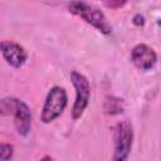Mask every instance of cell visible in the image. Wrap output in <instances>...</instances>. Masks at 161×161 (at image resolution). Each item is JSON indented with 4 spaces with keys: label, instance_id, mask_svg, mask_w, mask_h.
I'll use <instances>...</instances> for the list:
<instances>
[{
    "label": "cell",
    "instance_id": "cell-1",
    "mask_svg": "<svg viewBox=\"0 0 161 161\" xmlns=\"http://www.w3.org/2000/svg\"><path fill=\"white\" fill-rule=\"evenodd\" d=\"M68 11L80 18L104 35H109L112 33V25L108 23L103 11L86 0H72L68 4Z\"/></svg>",
    "mask_w": 161,
    "mask_h": 161
},
{
    "label": "cell",
    "instance_id": "cell-2",
    "mask_svg": "<svg viewBox=\"0 0 161 161\" xmlns=\"http://www.w3.org/2000/svg\"><path fill=\"white\" fill-rule=\"evenodd\" d=\"M0 113L11 116L20 136H28L31 128V112L28 104L14 97H5L0 101Z\"/></svg>",
    "mask_w": 161,
    "mask_h": 161
},
{
    "label": "cell",
    "instance_id": "cell-3",
    "mask_svg": "<svg viewBox=\"0 0 161 161\" xmlns=\"http://www.w3.org/2000/svg\"><path fill=\"white\" fill-rule=\"evenodd\" d=\"M68 103V96L64 88L62 87H53L48 92L45 97V102L42 108L40 121L43 123H50L57 119L65 109Z\"/></svg>",
    "mask_w": 161,
    "mask_h": 161
},
{
    "label": "cell",
    "instance_id": "cell-4",
    "mask_svg": "<svg viewBox=\"0 0 161 161\" xmlns=\"http://www.w3.org/2000/svg\"><path fill=\"white\" fill-rule=\"evenodd\" d=\"M69 77L75 89V99L72 107V117L73 119H78L82 117L86 108L88 107L89 98H91V86L87 77L77 70L70 72Z\"/></svg>",
    "mask_w": 161,
    "mask_h": 161
},
{
    "label": "cell",
    "instance_id": "cell-5",
    "mask_svg": "<svg viewBox=\"0 0 161 161\" xmlns=\"http://www.w3.org/2000/svg\"><path fill=\"white\" fill-rule=\"evenodd\" d=\"M114 155L113 160L123 161L128 157L132 142H133V128L130 122L122 121L114 127Z\"/></svg>",
    "mask_w": 161,
    "mask_h": 161
},
{
    "label": "cell",
    "instance_id": "cell-6",
    "mask_svg": "<svg viewBox=\"0 0 161 161\" xmlns=\"http://www.w3.org/2000/svg\"><path fill=\"white\" fill-rule=\"evenodd\" d=\"M131 60L138 69L150 70L157 62V54L151 47L146 44H137L131 50Z\"/></svg>",
    "mask_w": 161,
    "mask_h": 161
},
{
    "label": "cell",
    "instance_id": "cell-7",
    "mask_svg": "<svg viewBox=\"0 0 161 161\" xmlns=\"http://www.w3.org/2000/svg\"><path fill=\"white\" fill-rule=\"evenodd\" d=\"M0 47L3 58L9 65H11L13 68H20L21 65H24L28 59V53L20 44L9 40H3Z\"/></svg>",
    "mask_w": 161,
    "mask_h": 161
},
{
    "label": "cell",
    "instance_id": "cell-8",
    "mask_svg": "<svg viewBox=\"0 0 161 161\" xmlns=\"http://www.w3.org/2000/svg\"><path fill=\"white\" fill-rule=\"evenodd\" d=\"M123 111L122 101L114 97H108L104 102V112L108 114H118Z\"/></svg>",
    "mask_w": 161,
    "mask_h": 161
},
{
    "label": "cell",
    "instance_id": "cell-9",
    "mask_svg": "<svg viewBox=\"0 0 161 161\" xmlns=\"http://www.w3.org/2000/svg\"><path fill=\"white\" fill-rule=\"evenodd\" d=\"M14 155V147L10 143H1L0 145V160L8 161Z\"/></svg>",
    "mask_w": 161,
    "mask_h": 161
},
{
    "label": "cell",
    "instance_id": "cell-10",
    "mask_svg": "<svg viewBox=\"0 0 161 161\" xmlns=\"http://www.w3.org/2000/svg\"><path fill=\"white\" fill-rule=\"evenodd\" d=\"M101 1L109 9H121L128 3V0H101Z\"/></svg>",
    "mask_w": 161,
    "mask_h": 161
},
{
    "label": "cell",
    "instance_id": "cell-11",
    "mask_svg": "<svg viewBox=\"0 0 161 161\" xmlns=\"http://www.w3.org/2000/svg\"><path fill=\"white\" fill-rule=\"evenodd\" d=\"M133 24H136V25H143L145 24V18L141 15V14H137V15H135V18H133Z\"/></svg>",
    "mask_w": 161,
    "mask_h": 161
}]
</instances>
